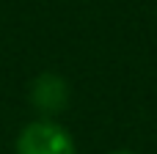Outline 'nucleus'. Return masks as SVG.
Instances as JSON below:
<instances>
[{"mask_svg": "<svg viewBox=\"0 0 157 154\" xmlns=\"http://www.w3.org/2000/svg\"><path fill=\"white\" fill-rule=\"evenodd\" d=\"M14 154H77V146L63 124L52 118H36L19 130Z\"/></svg>", "mask_w": 157, "mask_h": 154, "instance_id": "obj_1", "label": "nucleus"}, {"mask_svg": "<svg viewBox=\"0 0 157 154\" xmlns=\"http://www.w3.org/2000/svg\"><path fill=\"white\" fill-rule=\"evenodd\" d=\"M108 154H135V152H127V149H116V152H108Z\"/></svg>", "mask_w": 157, "mask_h": 154, "instance_id": "obj_3", "label": "nucleus"}, {"mask_svg": "<svg viewBox=\"0 0 157 154\" xmlns=\"http://www.w3.org/2000/svg\"><path fill=\"white\" fill-rule=\"evenodd\" d=\"M69 99V88H66V80L58 77V74H41L36 77L33 88H30V102L41 110V113H61L63 105Z\"/></svg>", "mask_w": 157, "mask_h": 154, "instance_id": "obj_2", "label": "nucleus"}]
</instances>
